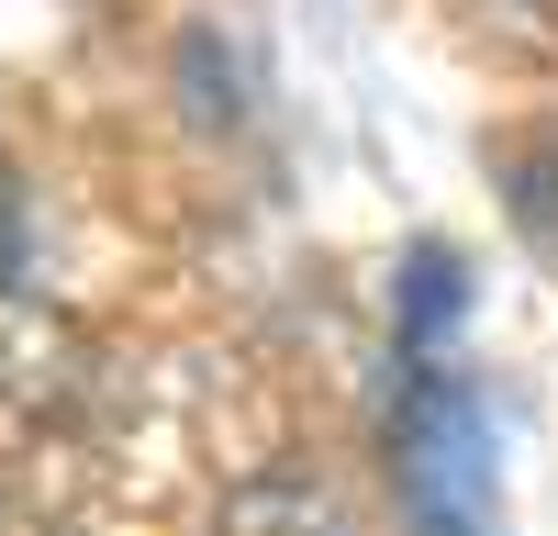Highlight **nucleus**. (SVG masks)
<instances>
[{
	"label": "nucleus",
	"mask_w": 558,
	"mask_h": 536,
	"mask_svg": "<svg viewBox=\"0 0 558 536\" xmlns=\"http://www.w3.org/2000/svg\"><path fill=\"white\" fill-rule=\"evenodd\" d=\"M402 491H413L425 536H481L492 525V425L447 369H425L402 402Z\"/></svg>",
	"instance_id": "nucleus-1"
}]
</instances>
